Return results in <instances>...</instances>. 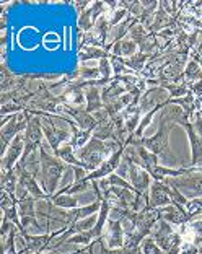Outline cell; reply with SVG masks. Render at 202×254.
Segmentation results:
<instances>
[{
	"label": "cell",
	"instance_id": "obj_1",
	"mask_svg": "<svg viewBox=\"0 0 202 254\" xmlns=\"http://www.w3.org/2000/svg\"><path fill=\"white\" fill-rule=\"evenodd\" d=\"M119 147L121 145L118 142H103V140H100V138L91 137L90 142L86 143L85 147L77 150L75 153H77L78 160H82L86 165V168H88V171L91 173L96 168H100V166L105 163V161L111 157Z\"/></svg>",
	"mask_w": 202,
	"mask_h": 254
},
{
	"label": "cell",
	"instance_id": "obj_2",
	"mask_svg": "<svg viewBox=\"0 0 202 254\" xmlns=\"http://www.w3.org/2000/svg\"><path fill=\"white\" fill-rule=\"evenodd\" d=\"M39 157H41V183L43 189L48 195H54L57 192V184H59L64 171L68 170V165L59 160L56 155L48 153L43 145L39 147Z\"/></svg>",
	"mask_w": 202,
	"mask_h": 254
},
{
	"label": "cell",
	"instance_id": "obj_3",
	"mask_svg": "<svg viewBox=\"0 0 202 254\" xmlns=\"http://www.w3.org/2000/svg\"><path fill=\"white\" fill-rule=\"evenodd\" d=\"M173 129V124L168 123H160V127L157 130V134L152 137H142L140 143L145 147L148 152H152L157 157L163 158L165 161H175L171 150H170V132Z\"/></svg>",
	"mask_w": 202,
	"mask_h": 254
},
{
	"label": "cell",
	"instance_id": "obj_4",
	"mask_svg": "<svg viewBox=\"0 0 202 254\" xmlns=\"http://www.w3.org/2000/svg\"><path fill=\"white\" fill-rule=\"evenodd\" d=\"M153 240L157 241V245L163 250L165 254L171 251L183 250V236L178 230L173 227L170 222H166L165 218H160L158 223L155 225L152 232Z\"/></svg>",
	"mask_w": 202,
	"mask_h": 254
},
{
	"label": "cell",
	"instance_id": "obj_5",
	"mask_svg": "<svg viewBox=\"0 0 202 254\" xmlns=\"http://www.w3.org/2000/svg\"><path fill=\"white\" fill-rule=\"evenodd\" d=\"M43 135H44V132H43L41 118L33 116V119L30 121V124H28L25 130V153H23L21 160L16 165H25L26 160L30 158L34 152H38V148L43 145L41 143Z\"/></svg>",
	"mask_w": 202,
	"mask_h": 254
},
{
	"label": "cell",
	"instance_id": "obj_6",
	"mask_svg": "<svg viewBox=\"0 0 202 254\" xmlns=\"http://www.w3.org/2000/svg\"><path fill=\"white\" fill-rule=\"evenodd\" d=\"M171 105V96L168 93V90H165L163 86H152V88L145 90L138 100V109L140 113L147 114L150 111H153L155 108L158 106H168Z\"/></svg>",
	"mask_w": 202,
	"mask_h": 254
},
{
	"label": "cell",
	"instance_id": "obj_7",
	"mask_svg": "<svg viewBox=\"0 0 202 254\" xmlns=\"http://www.w3.org/2000/svg\"><path fill=\"white\" fill-rule=\"evenodd\" d=\"M165 181L178 188L184 195L189 194V195H193V199L202 197V171H196L186 176L166 178Z\"/></svg>",
	"mask_w": 202,
	"mask_h": 254
},
{
	"label": "cell",
	"instance_id": "obj_8",
	"mask_svg": "<svg viewBox=\"0 0 202 254\" xmlns=\"http://www.w3.org/2000/svg\"><path fill=\"white\" fill-rule=\"evenodd\" d=\"M124 152H126V148L121 145L116 152H114L111 157H109L105 163H103L100 168H96L95 171H91L88 173L86 176H83V180L85 181H90V183H93V181H100V180H105L106 176L109 175H113L114 171H116L121 163H123V157H124Z\"/></svg>",
	"mask_w": 202,
	"mask_h": 254
},
{
	"label": "cell",
	"instance_id": "obj_9",
	"mask_svg": "<svg viewBox=\"0 0 202 254\" xmlns=\"http://www.w3.org/2000/svg\"><path fill=\"white\" fill-rule=\"evenodd\" d=\"M57 111L68 114V116L75 121V124L78 126V129H82V130L93 132L98 127V121L95 119V116L83 108H75L70 105H61L59 108H57Z\"/></svg>",
	"mask_w": 202,
	"mask_h": 254
},
{
	"label": "cell",
	"instance_id": "obj_10",
	"mask_svg": "<svg viewBox=\"0 0 202 254\" xmlns=\"http://www.w3.org/2000/svg\"><path fill=\"white\" fill-rule=\"evenodd\" d=\"M168 205H173V200L168 194V186H166L163 181H152L145 209L155 210V209H163V207H168Z\"/></svg>",
	"mask_w": 202,
	"mask_h": 254
},
{
	"label": "cell",
	"instance_id": "obj_11",
	"mask_svg": "<svg viewBox=\"0 0 202 254\" xmlns=\"http://www.w3.org/2000/svg\"><path fill=\"white\" fill-rule=\"evenodd\" d=\"M105 5H106L105 2H93V3H91V7H88L85 11L80 13V16H78V28L85 34L93 30L98 18L106 13V7H105Z\"/></svg>",
	"mask_w": 202,
	"mask_h": 254
},
{
	"label": "cell",
	"instance_id": "obj_12",
	"mask_svg": "<svg viewBox=\"0 0 202 254\" xmlns=\"http://www.w3.org/2000/svg\"><path fill=\"white\" fill-rule=\"evenodd\" d=\"M25 153V135H16L2 157V173L13 170Z\"/></svg>",
	"mask_w": 202,
	"mask_h": 254
},
{
	"label": "cell",
	"instance_id": "obj_13",
	"mask_svg": "<svg viewBox=\"0 0 202 254\" xmlns=\"http://www.w3.org/2000/svg\"><path fill=\"white\" fill-rule=\"evenodd\" d=\"M106 246L108 250H123L126 243V232L123 227V220H108L106 232Z\"/></svg>",
	"mask_w": 202,
	"mask_h": 254
},
{
	"label": "cell",
	"instance_id": "obj_14",
	"mask_svg": "<svg viewBox=\"0 0 202 254\" xmlns=\"http://www.w3.org/2000/svg\"><path fill=\"white\" fill-rule=\"evenodd\" d=\"M183 127L186 129L189 142H191V155H193V157H191V166H193V168H199V166H202V138L199 137L198 132H196L191 121L184 123Z\"/></svg>",
	"mask_w": 202,
	"mask_h": 254
},
{
	"label": "cell",
	"instance_id": "obj_15",
	"mask_svg": "<svg viewBox=\"0 0 202 254\" xmlns=\"http://www.w3.org/2000/svg\"><path fill=\"white\" fill-rule=\"evenodd\" d=\"M80 82V80H78ZM80 86L85 90V98H86V106L85 109L91 114H95L98 111H101L105 105H103V100H101V90L100 86H93V85H88L86 82H80Z\"/></svg>",
	"mask_w": 202,
	"mask_h": 254
},
{
	"label": "cell",
	"instance_id": "obj_16",
	"mask_svg": "<svg viewBox=\"0 0 202 254\" xmlns=\"http://www.w3.org/2000/svg\"><path fill=\"white\" fill-rule=\"evenodd\" d=\"M132 85H119V82H111L108 86L101 90V100H103V105H109V103L119 100L121 96H124L126 91H131Z\"/></svg>",
	"mask_w": 202,
	"mask_h": 254
},
{
	"label": "cell",
	"instance_id": "obj_17",
	"mask_svg": "<svg viewBox=\"0 0 202 254\" xmlns=\"http://www.w3.org/2000/svg\"><path fill=\"white\" fill-rule=\"evenodd\" d=\"M54 155L67 165H72V166H75V168H82L85 171H88V168H86V165L83 163V161L78 160L77 153H75V148L70 145V143H67V145L61 147L59 150H56Z\"/></svg>",
	"mask_w": 202,
	"mask_h": 254
},
{
	"label": "cell",
	"instance_id": "obj_18",
	"mask_svg": "<svg viewBox=\"0 0 202 254\" xmlns=\"http://www.w3.org/2000/svg\"><path fill=\"white\" fill-rule=\"evenodd\" d=\"M113 54L106 49L96 48V46H78V59L85 62L90 59H111Z\"/></svg>",
	"mask_w": 202,
	"mask_h": 254
},
{
	"label": "cell",
	"instance_id": "obj_19",
	"mask_svg": "<svg viewBox=\"0 0 202 254\" xmlns=\"http://www.w3.org/2000/svg\"><path fill=\"white\" fill-rule=\"evenodd\" d=\"M137 48H138V46L132 41L129 36H126L124 39H121L119 43H116L113 46L111 54L118 56V57H123V59H129V57L137 54Z\"/></svg>",
	"mask_w": 202,
	"mask_h": 254
},
{
	"label": "cell",
	"instance_id": "obj_20",
	"mask_svg": "<svg viewBox=\"0 0 202 254\" xmlns=\"http://www.w3.org/2000/svg\"><path fill=\"white\" fill-rule=\"evenodd\" d=\"M202 82V68L198 62L191 59L186 64V68H184V75H183V83L186 86H191Z\"/></svg>",
	"mask_w": 202,
	"mask_h": 254
},
{
	"label": "cell",
	"instance_id": "obj_21",
	"mask_svg": "<svg viewBox=\"0 0 202 254\" xmlns=\"http://www.w3.org/2000/svg\"><path fill=\"white\" fill-rule=\"evenodd\" d=\"M56 207H59V209H66V210H73L78 207V200L72 197V195L68 194H62V195H49V199Z\"/></svg>",
	"mask_w": 202,
	"mask_h": 254
},
{
	"label": "cell",
	"instance_id": "obj_22",
	"mask_svg": "<svg viewBox=\"0 0 202 254\" xmlns=\"http://www.w3.org/2000/svg\"><path fill=\"white\" fill-rule=\"evenodd\" d=\"M140 251L143 254H165L163 250L157 245V241L153 240V236H147V238L142 241Z\"/></svg>",
	"mask_w": 202,
	"mask_h": 254
},
{
	"label": "cell",
	"instance_id": "obj_23",
	"mask_svg": "<svg viewBox=\"0 0 202 254\" xmlns=\"http://www.w3.org/2000/svg\"><path fill=\"white\" fill-rule=\"evenodd\" d=\"M186 210L189 212V215L193 218L202 215V197H196V199L189 200L186 205Z\"/></svg>",
	"mask_w": 202,
	"mask_h": 254
},
{
	"label": "cell",
	"instance_id": "obj_24",
	"mask_svg": "<svg viewBox=\"0 0 202 254\" xmlns=\"http://www.w3.org/2000/svg\"><path fill=\"white\" fill-rule=\"evenodd\" d=\"M100 73H101V78L105 80H111L113 75H111V59H101L100 61Z\"/></svg>",
	"mask_w": 202,
	"mask_h": 254
},
{
	"label": "cell",
	"instance_id": "obj_25",
	"mask_svg": "<svg viewBox=\"0 0 202 254\" xmlns=\"http://www.w3.org/2000/svg\"><path fill=\"white\" fill-rule=\"evenodd\" d=\"M198 16H201V20H202V8H201V10H198Z\"/></svg>",
	"mask_w": 202,
	"mask_h": 254
}]
</instances>
